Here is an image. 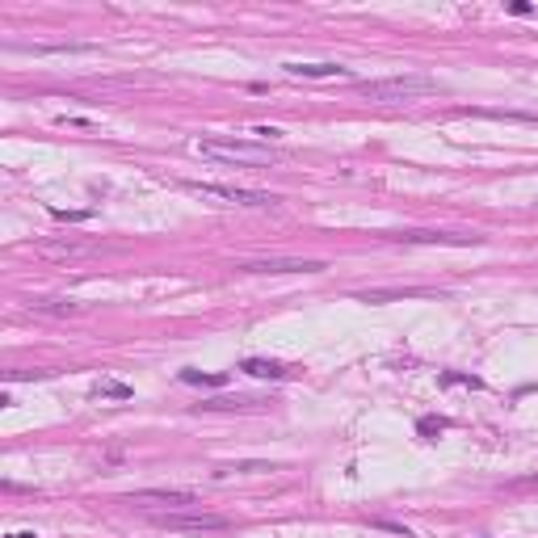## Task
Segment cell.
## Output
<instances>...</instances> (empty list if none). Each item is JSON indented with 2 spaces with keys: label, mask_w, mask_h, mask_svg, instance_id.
<instances>
[{
  "label": "cell",
  "mask_w": 538,
  "mask_h": 538,
  "mask_svg": "<svg viewBox=\"0 0 538 538\" xmlns=\"http://www.w3.org/2000/svg\"><path fill=\"white\" fill-rule=\"evenodd\" d=\"M55 219H64V223H84V219H93L89 210H50Z\"/></svg>",
  "instance_id": "cell-17"
},
{
  "label": "cell",
  "mask_w": 538,
  "mask_h": 538,
  "mask_svg": "<svg viewBox=\"0 0 538 538\" xmlns=\"http://www.w3.org/2000/svg\"><path fill=\"white\" fill-rule=\"evenodd\" d=\"M189 194L202 198H219L228 206H274L278 194H265V189H244V185H219V181H185Z\"/></svg>",
  "instance_id": "cell-3"
},
{
  "label": "cell",
  "mask_w": 538,
  "mask_h": 538,
  "mask_svg": "<svg viewBox=\"0 0 538 538\" xmlns=\"http://www.w3.org/2000/svg\"><path fill=\"white\" fill-rule=\"evenodd\" d=\"M34 311H55V315H64V311H80V303H50V299H38V303H30Z\"/></svg>",
  "instance_id": "cell-15"
},
{
  "label": "cell",
  "mask_w": 538,
  "mask_h": 538,
  "mask_svg": "<svg viewBox=\"0 0 538 538\" xmlns=\"http://www.w3.org/2000/svg\"><path fill=\"white\" fill-rule=\"evenodd\" d=\"M5 538H38L34 530H13V534H5Z\"/></svg>",
  "instance_id": "cell-20"
},
{
  "label": "cell",
  "mask_w": 538,
  "mask_h": 538,
  "mask_svg": "<svg viewBox=\"0 0 538 538\" xmlns=\"http://www.w3.org/2000/svg\"><path fill=\"white\" fill-rule=\"evenodd\" d=\"M265 400H252V396H219V400H206L202 408L210 412H219V408H261Z\"/></svg>",
  "instance_id": "cell-12"
},
{
  "label": "cell",
  "mask_w": 538,
  "mask_h": 538,
  "mask_svg": "<svg viewBox=\"0 0 538 538\" xmlns=\"http://www.w3.org/2000/svg\"><path fill=\"white\" fill-rule=\"evenodd\" d=\"M194 151L202 160H223V165H252V169H269L278 165V151L265 143H240V139H198Z\"/></svg>",
  "instance_id": "cell-1"
},
{
  "label": "cell",
  "mask_w": 538,
  "mask_h": 538,
  "mask_svg": "<svg viewBox=\"0 0 538 538\" xmlns=\"http://www.w3.org/2000/svg\"><path fill=\"white\" fill-rule=\"evenodd\" d=\"M236 471H248V475H257V471H274V463H240Z\"/></svg>",
  "instance_id": "cell-18"
},
{
  "label": "cell",
  "mask_w": 538,
  "mask_h": 538,
  "mask_svg": "<svg viewBox=\"0 0 538 538\" xmlns=\"http://www.w3.org/2000/svg\"><path fill=\"white\" fill-rule=\"evenodd\" d=\"M131 505H194L198 497L189 488H139L127 497Z\"/></svg>",
  "instance_id": "cell-6"
},
{
  "label": "cell",
  "mask_w": 538,
  "mask_h": 538,
  "mask_svg": "<svg viewBox=\"0 0 538 538\" xmlns=\"http://www.w3.org/2000/svg\"><path fill=\"white\" fill-rule=\"evenodd\" d=\"M420 295H434L425 286H370V290H358L362 303H391V299H420Z\"/></svg>",
  "instance_id": "cell-7"
},
{
  "label": "cell",
  "mask_w": 538,
  "mask_h": 538,
  "mask_svg": "<svg viewBox=\"0 0 538 538\" xmlns=\"http://www.w3.org/2000/svg\"><path fill=\"white\" fill-rule=\"evenodd\" d=\"M93 396H101V400H131L135 391H131L127 383H118V379H101V383L93 387Z\"/></svg>",
  "instance_id": "cell-13"
},
{
  "label": "cell",
  "mask_w": 538,
  "mask_h": 538,
  "mask_svg": "<svg viewBox=\"0 0 538 538\" xmlns=\"http://www.w3.org/2000/svg\"><path fill=\"white\" fill-rule=\"evenodd\" d=\"M396 240H408V244H458V248L479 244L475 236H454V232H404V236H396Z\"/></svg>",
  "instance_id": "cell-9"
},
{
  "label": "cell",
  "mask_w": 538,
  "mask_h": 538,
  "mask_svg": "<svg viewBox=\"0 0 538 538\" xmlns=\"http://www.w3.org/2000/svg\"><path fill=\"white\" fill-rule=\"evenodd\" d=\"M34 252H42V257H55V261H84V257H93V248L89 244H34Z\"/></svg>",
  "instance_id": "cell-11"
},
{
  "label": "cell",
  "mask_w": 538,
  "mask_h": 538,
  "mask_svg": "<svg viewBox=\"0 0 538 538\" xmlns=\"http://www.w3.org/2000/svg\"><path fill=\"white\" fill-rule=\"evenodd\" d=\"M236 269H244V274H319L324 261H307V257H261V261H240Z\"/></svg>",
  "instance_id": "cell-4"
},
{
  "label": "cell",
  "mask_w": 538,
  "mask_h": 538,
  "mask_svg": "<svg viewBox=\"0 0 538 538\" xmlns=\"http://www.w3.org/2000/svg\"><path fill=\"white\" fill-rule=\"evenodd\" d=\"M290 76H303V80H328V76H341V80H349V68H341V64H299V59H290V64H282Z\"/></svg>",
  "instance_id": "cell-8"
},
{
  "label": "cell",
  "mask_w": 538,
  "mask_h": 538,
  "mask_svg": "<svg viewBox=\"0 0 538 538\" xmlns=\"http://www.w3.org/2000/svg\"><path fill=\"white\" fill-rule=\"evenodd\" d=\"M181 383H194V387H223L228 374H202V370H181Z\"/></svg>",
  "instance_id": "cell-14"
},
{
  "label": "cell",
  "mask_w": 538,
  "mask_h": 538,
  "mask_svg": "<svg viewBox=\"0 0 538 538\" xmlns=\"http://www.w3.org/2000/svg\"><path fill=\"white\" fill-rule=\"evenodd\" d=\"M416 429H420L425 438H429V434H442V429H446V416H425V420H420Z\"/></svg>",
  "instance_id": "cell-16"
},
{
  "label": "cell",
  "mask_w": 538,
  "mask_h": 538,
  "mask_svg": "<svg viewBox=\"0 0 538 538\" xmlns=\"http://www.w3.org/2000/svg\"><path fill=\"white\" fill-rule=\"evenodd\" d=\"M160 530H181V534H202V530H228V517L219 513H156L151 517Z\"/></svg>",
  "instance_id": "cell-5"
},
{
  "label": "cell",
  "mask_w": 538,
  "mask_h": 538,
  "mask_svg": "<svg viewBox=\"0 0 538 538\" xmlns=\"http://www.w3.org/2000/svg\"><path fill=\"white\" fill-rule=\"evenodd\" d=\"M240 370H244V374H252V379H286V374H290L282 362H269V358H244V362H240Z\"/></svg>",
  "instance_id": "cell-10"
},
{
  "label": "cell",
  "mask_w": 538,
  "mask_h": 538,
  "mask_svg": "<svg viewBox=\"0 0 538 538\" xmlns=\"http://www.w3.org/2000/svg\"><path fill=\"white\" fill-rule=\"evenodd\" d=\"M358 93L370 101H412L438 93V80L429 76H387V80H358Z\"/></svg>",
  "instance_id": "cell-2"
},
{
  "label": "cell",
  "mask_w": 538,
  "mask_h": 538,
  "mask_svg": "<svg viewBox=\"0 0 538 538\" xmlns=\"http://www.w3.org/2000/svg\"><path fill=\"white\" fill-rule=\"evenodd\" d=\"M252 135H257V139H278L282 131H278V127H252Z\"/></svg>",
  "instance_id": "cell-19"
}]
</instances>
